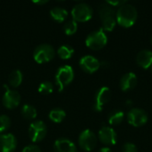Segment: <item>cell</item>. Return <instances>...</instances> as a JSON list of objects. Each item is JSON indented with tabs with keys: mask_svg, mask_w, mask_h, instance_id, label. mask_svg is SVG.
<instances>
[{
	"mask_svg": "<svg viewBox=\"0 0 152 152\" xmlns=\"http://www.w3.org/2000/svg\"><path fill=\"white\" fill-rule=\"evenodd\" d=\"M99 152H112L111 151V150L109 148V147H103V148H102Z\"/></svg>",
	"mask_w": 152,
	"mask_h": 152,
	"instance_id": "obj_30",
	"label": "cell"
},
{
	"mask_svg": "<svg viewBox=\"0 0 152 152\" xmlns=\"http://www.w3.org/2000/svg\"><path fill=\"white\" fill-rule=\"evenodd\" d=\"M126 104H127V105H131V106H132L133 102H131V101H127V102H126Z\"/></svg>",
	"mask_w": 152,
	"mask_h": 152,
	"instance_id": "obj_32",
	"label": "cell"
},
{
	"mask_svg": "<svg viewBox=\"0 0 152 152\" xmlns=\"http://www.w3.org/2000/svg\"><path fill=\"white\" fill-rule=\"evenodd\" d=\"M21 115L27 120H33L37 118V111L34 106L29 104H24L21 108Z\"/></svg>",
	"mask_w": 152,
	"mask_h": 152,
	"instance_id": "obj_22",
	"label": "cell"
},
{
	"mask_svg": "<svg viewBox=\"0 0 152 152\" xmlns=\"http://www.w3.org/2000/svg\"><path fill=\"white\" fill-rule=\"evenodd\" d=\"M99 15L102 24V29L104 31H112L117 24L116 12L113 6L106 4L100 7Z\"/></svg>",
	"mask_w": 152,
	"mask_h": 152,
	"instance_id": "obj_2",
	"label": "cell"
},
{
	"mask_svg": "<svg viewBox=\"0 0 152 152\" xmlns=\"http://www.w3.org/2000/svg\"><path fill=\"white\" fill-rule=\"evenodd\" d=\"M94 14V10L88 4L79 3L71 10L72 20L77 22H86L91 20Z\"/></svg>",
	"mask_w": 152,
	"mask_h": 152,
	"instance_id": "obj_6",
	"label": "cell"
},
{
	"mask_svg": "<svg viewBox=\"0 0 152 152\" xmlns=\"http://www.w3.org/2000/svg\"><path fill=\"white\" fill-rule=\"evenodd\" d=\"M124 118H125V114L122 110H115L109 114L108 120H109L110 125L118 126L122 123V121L124 120Z\"/></svg>",
	"mask_w": 152,
	"mask_h": 152,
	"instance_id": "obj_20",
	"label": "cell"
},
{
	"mask_svg": "<svg viewBox=\"0 0 152 152\" xmlns=\"http://www.w3.org/2000/svg\"><path fill=\"white\" fill-rule=\"evenodd\" d=\"M11 126V119L6 115H0V133L6 132Z\"/></svg>",
	"mask_w": 152,
	"mask_h": 152,
	"instance_id": "obj_26",
	"label": "cell"
},
{
	"mask_svg": "<svg viewBox=\"0 0 152 152\" xmlns=\"http://www.w3.org/2000/svg\"><path fill=\"white\" fill-rule=\"evenodd\" d=\"M75 74L73 68L69 65H64L58 69L55 74V84L59 92H62L74 79Z\"/></svg>",
	"mask_w": 152,
	"mask_h": 152,
	"instance_id": "obj_3",
	"label": "cell"
},
{
	"mask_svg": "<svg viewBox=\"0 0 152 152\" xmlns=\"http://www.w3.org/2000/svg\"><path fill=\"white\" fill-rule=\"evenodd\" d=\"M137 17L138 12L136 8L133 4L127 3L120 5L116 12V20L124 28L132 27L135 23Z\"/></svg>",
	"mask_w": 152,
	"mask_h": 152,
	"instance_id": "obj_1",
	"label": "cell"
},
{
	"mask_svg": "<svg viewBox=\"0 0 152 152\" xmlns=\"http://www.w3.org/2000/svg\"><path fill=\"white\" fill-rule=\"evenodd\" d=\"M108 42V37L102 28H99L88 34L86 38V45L88 48L97 51L103 48Z\"/></svg>",
	"mask_w": 152,
	"mask_h": 152,
	"instance_id": "obj_4",
	"label": "cell"
},
{
	"mask_svg": "<svg viewBox=\"0 0 152 152\" xmlns=\"http://www.w3.org/2000/svg\"><path fill=\"white\" fill-rule=\"evenodd\" d=\"M137 64L142 69H149L152 66V51L144 49L138 53L136 56Z\"/></svg>",
	"mask_w": 152,
	"mask_h": 152,
	"instance_id": "obj_17",
	"label": "cell"
},
{
	"mask_svg": "<svg viewBox=\"0 0 152 152\" xmlns=\"http://www.w3.org/2000/svg\"><path fill=\"white\" fill-rule=\"evenodd\" d=\"M33 3L35 4H45L48 3V1H33Z\"/></svg>",
	"mask_w": 152,
	"mask_h": 152,
	"instance_id": "obj_31",
	"label": "cell"
},
{
	"mask_svg": "<svg viewBox=\"0 0 152 152\" xmlns=\"http://www.w3.org/2000/svg\"><path fill=\"white\" fill-rule=\"evenodd\" d=\"M55 50L49 44H42L37 45L33 52L34 61L39 64L46 63L55 57Z\"/></svg>",
	"mask_w": 152,
	"mask_h": 152,
	"instance_id": "obj_5",
	"label": "cell"
},
{
	"mask_svg": "<svg viewBox=\"0 0 152 152\" xmlns=\"http://www.w3.org/2000/svg\"><path fill=\"white\" fill-rule=\"evenodd\" d=\"M137 82H138V79H137L136 75L133 72H128L122 76L120 82H119V86L122 91L126 92V91H130L134 89L136 86Z\"/></svg>",
	"mask_w": 152,
	"mask_h": 152,
	"instance_id": "obj_16",
	"label": "cell"
},
{
	"mask_svg": "<svg viewBox=\"0 0 152 152\" xmlns=\"http://www.w3.org/2000/svg\"><path fill=\"white\" fill-rule=\"evenodd\" d=\"M53 89H54V86L53 83L50 81H44L38 86V92L44 95L51 94L53 92Z\"/></svg>",
	"mask_w": 152,
	"mask_h": 152,
	"instance_id": "obj_24",
	"label": "cell"
},
{
	"mask_svg": "<svg viewBox=\"0 0 152 152\" xmlns=\"http://www.w3.org/2000/svg\"><path fill=\"white\" fill-rule=\"evenodd\" d=\"M57 54L61 60H69L74 54V49L70 45H63L57 50Z\"/></svg>",
	"mask_w": 152,
	"mask_h": 152,
	"instance_id": "obj_23",
	"label": "cell"
},
{
	"mask_svg": "<svg viewBox=\"0 0 152 152\" xmlns=\"http://www.w3.org/2000/svg\"><path fill=\"white\" fill-rule=\"evenodd\" d=\"M63 30L66 35L68 36H72L74 35L77 30V22L75 21L74 20H68L63 27Z\"/></svg>",
	"mask_w": 152,
	"mask_h": 152,
	"instance_id": "obj_25",
	"label": "cell"
},
{
	"mask_svg": "<svg viewBox=\"0 0 152 152\" xmlns=\"http://www.w3.org/2000/svg\"><path fill=\"white\" fill-rule=\"evenodd\" d=\"M21 152H41V150L38 146L35 144H30L23 148Z\"/></svg>",
	"mask_w": 152,
	"mask_h": 152,
	"instance_id": "obj_28",
	"label": "cell"
},
{
	"mask_svg": "<svg viewBox=\"0 0 152 152\" xmlns=\"http://www.w3.org/2000/svg\"><path fill=\"white\" fill-rule=\"evenodd\" d=\"M53 151L54 152H77V146L67 138H60L54 142Z\"/></svg>",
	"mask_w": 152,
	"mask_h": 152,
	"instance_id": "obj_15",
	"label": "cell"
},
{
	"mask_svg": "<svg viewBox=\"0 0 152 152\" xmlns=\"http://www.w3.org/2000/svg\"><path fill=\"white\" fill-rule=\"evenodd\" d=\"M151 45H152V37H151Z\"/></svg>",
	"mask_w": 152,
	"mask_h": 152,
	"instance_id": "obj_33",
	"label": "cell"
},
{
	"mask_svg": "<svg viewBox=\"0 0 152 152\" xmlns=\"http://www.w3.org/2000/svg\"><path fill=\"white\" fill-rule=\"evenodd\" d=\"M23 80L22 72L20 69L12 70L8 76V83L12 88H16L20 86Z\"/></svg>",
	"mask_w": 152,
	"mask_h": 152,
	"instance_id": "obj_18",
	"label": "cell"
},
{
	"mask_svg": "<svg viewBox=\"0 0 152 152\" xmlns=\"http://www.w3.org/2000/svg\"><path fill=\"white\" fill-rule=\"evenodd\" d=\"M126 1H118V0H115V1H107L106 2V4H110V6H113V7H115V6H120V5H122V4H126Z\"/></svg>",
	"mask_w": 152,
	"mask_h": 152,
	"instance_id": "obj_29",
	"label": "cell"
},
{
	"mask_svg": "<svg viewBox=\"0 0 152 152\" xmlns=\"http://www.w3.org/2000/svg\"><path fill=\"white\" fill-rule=\"evenodd\" d=\"M151 70H152V66H151Z\"/></svg>",
	"mask_w": 152,
	"mask_h": 152,
	"instance_id": "obj_34",
	"label": "cell"
},
{
	"mask_svg": "<svg viewBox=\"0 0 152 152\" xmlns=\"http://www.w3.org/2000/svg\"><path fill=\"white\" fill-rule=\"evenodd\" d=\"M79 66L85 72L93 74L100 69L101 62L93 55H85L80 59Z\"/></svg>",
	"mask_w": 152,
	"mask_h": 152,
	"instance_id": "obj_12",
	"label": "cell"
},
{
	"mask_svg": "<svg viewBox=\"0 0 152 152\" xmlns=\"http://www.w3.org/2000/svg\"><path fill=\"white\" fill-rule=\"evenodd\" d=\"M78 144L82 150L86 151H91L97 145V137L93 131L86 129L78 137Z\"/></svg>",
	"mask_w": 152,
	"mask_h": 152,
	"instance_id": "obj_9",
	"label": "cell"
},
{
	"mask_svg": "<svg viewBox=\"0 0 152 152\" xmlns=\"http://www.w3.org/2000/svg\"><path fill=\"white\" fill-rule=\"evenodd\" d=\"M4 88L5 92L2 98L3 105L8 110H13L17 108L20 105L21 100L20 93L14 89H10L6 86V85H4Z\"/></svg>",
	"mask_w": 152,
	"mask_h": 152,
	"instance_id": "obj_8",
	"label": "cell"
},
{
	"mask_svg": "<svg viewBox=\"0 0 152 152\" xmlns=\"http://www.w3.org/2000/svg\"><path fill=\"white\" fill-rule=\"evenodd\" d=\"M48 117H49L51 121H53V123L59 124V123L62 122V120L65 118L66 112L62 109H61V108H55V109H53L49 112Z\"/></svg>",
	"mask_w": 152,
	"mask_h": 152,
	"instance_id": "obj_21",
	"label": "cell"
},
{
	"mask_svg": "<svg viewBox=\"0 0 152 152\" xmlns=\"http://www.w3.org/2000/svg\"><path fill=\"white\" fill-rule=\"evenodd\" d=\"M68 11L61 7H53L50 11V15L52 19L57 22H63L68 17Z\"/></svg>",
	"mask_w": 152,
	"mask_h": 152,
	"instance_id": "obj_19",
	"label": "cell"
},
{
	"mask_svg": "<svg viewBox=\"0 0 152 152\" xmlns=\"http://www.w3.org/2000/svg\"><path fill=\"white\" fill-rule=\"evenodd\" d=\"M122 152H138V150L134 143L126 142L122 146Z\"/></svg>",
	"mask_w": 152,
	"mask_h": 152,
	"instance_id": "obj_27",
	"label": "cell"
},
{
	"mask_svg": "<svg viewBox=\"0 0 152 152\" xmlns=\"http://www.w3.org/2000/svg\"><path fill=\"white\" fill-rule=\"evenodd\" d=\"M17 148V139L12 134H3L0 135V151L14 152Z\"/></svg>",
	"mask_w": 152,
	"mask_h": 152,
	"instance_id": "obj_14",
	"label": "cell"
},
{
	"mask_svg": "<svg viewBox=\"0 0 152 152\" xmlns=\"http://www.w3.org/2000/svg\"><path fill=\"white\" fill-rule=\"evenodd\" d=\"M47 134V126L41 121L37 120L32 122L28 127V135L33 142H38L43 141Z\"/></svg>",
	"mask_w": 152,
	"mask_h": 152,
	"instance_id": "obj_7",
	"label": "cell"
},
{
	"mask_svg": "<svg viewBox=\"0 0 152 152\" xmlns=\"http://www.w3.org/2000/svg\"><path fill=\"white\" fill-rule=\"evenodd\" d=\"M126 118L130 125L139 127L144 126L148 122V114L142 109L133 108L128 111Z\"/></svg>",
	"mask_w": 152,
	"mask_h": 152,
	"instance_id": "obj_10",
	"label": "cell"
},
{
	"mask_svg": "<svg viewBox=\"0 0 152 152\" xmlns=\"http://www.w3.org/2000/svg\"><path fill=\"white\" fill-rule=\"evenodd\" d=\"M111 99V91L109 87L103 86L99 89L95 95V102L94 104V110L97 112H101L103 110V106L108 103Z\"/></svg>",
	"mask_w": 152,
	"mask_h": 152,
	"instance_id": "obj_11",
	"label": "cell"
},
{
	"mask_svg": "<svg viewBox=\"0 0 152 152\" xmlns=\"http://www.w3.org/2000/svg\"><path fill=\"white\" fill-rule=\"evenodd\" d=\"M99 140L107 146L115 145L117 142V134L115 130L110 126H103L98 134Z\"/></svg>",
	"mask_w": 152,
	"mask_h": 152,
	"instance_id": "obj_13",
	"label": "cell"
}]
</instances>
